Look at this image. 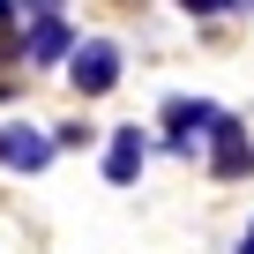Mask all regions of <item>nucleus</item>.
I'll list each match as a JSON object with an SVG mask.
<instances>
[{
	"label": "nucleus",
	"instance_id": "nucleus-7",
	"mask_svg": "<svg viewBox=\"0 0 254 254\" xmlns=\"http://www.w3.org/2000/svg\"><path fill=\"white\" fill-rule=\"evenodd\" d=\"M194 15H224V8H254V0H187Z\"/></svg>",
	"mask_w": 254,
	"mask_h": 254
},
{
	"label": "nucleus",
	"instance_id": "nucleus-6",
	"mask_svg": "<svg viewBox=\"0 0 254 254\" xmlns=\"http://www.w3.org/2000/svg\"><path fill=\"white\" fill-rule=\"evenodd\" d=\"M67 45H75V30H67L60 15H38V23H30V45H23V60H38V67H45V60H67Z\"/></svg>",
	"mask_w": 254,
	"mask_h": 254
},
{
	"label": "nucleus",
	"instance_id": "nucleus-9",
	"mask_svg": "<svg viewBox=\"0 0 254 254\" xmlns=\"http://www.w3.org/2000/svg\"><path fill=\"white\" fill-rule=\"evenodd\" d=\"M0 23H15V0H0Z\"/></svg>",
	"mask_w": 254,
	"mask_h": 254
},
{
	"label": "nucleus",
	"instance_id": "nucleus-2",
	"mask_svg": "<svg viewBox=\"0 0 254 254\" xmlns=\"http://www.w3.org/2000/svg\"><path fill=\"white\" fill-rule=\"evenodd\" d=\"M67 82H75L82 97H105V90L120 82V45H112V38H90V45H67Z\"/></svg>",
	"mask_w": 254,
	"mask_h": 254
},
{
	"label": "nucleus",
	"instance_id": "nucleus-4",
	"mask_svg": "<svg viewBox=\"0 0 254 254\" xmlns=\"http://www.w3.org/2000/svg\"><path fill=\"white\" fill-rule=\"evenodd\" d=\"M0 165L45 172V165H53V135H38V127H0Z\"/></svg>",
	"mask_w": 254,
	"mask_h": 254
},
{
	"label": "nucleus",
	"instance_id": "nucleus-3",
	"mask_svg": "<svg viewBox=\"0 0 254 254\" xmlns=\"http://www.w3.org/2000/svg\"><path fill=\"white\" fill-rule=\"evenodd\" d=\"M142 157H150V135H142V127H112V150H105V180H112V187H135Z\"/></svg>",
	"mask_w": 254,
	"mask_h": 254
},
{
	"label": "nucleus",
	"instance_id": "nucleus-1",
	"mask_svg": "<svg viewBox=\"0 0 254 254\" xmlns=\"http://www.w3.org/2000/svg\"><path fill=\"white\" fill-rule=\"evenodd\" d=\"M202 127H209V142H217V150H209V172H217V180H247V172H254V142H247V127H239L224 105H217Z\"/></svg>",
	"mask_w": 254,
	"mask_h": 254
},
{
	"label": "nucleus",
	"instance_id": "nucleus-8",
	"mask_svg": "<svg viewBox=\"0 0 254 254\" xmlns=\"http://www.w3.org/2000/svg\"><path fill=\"white\" fill-rule=\"evenodd\" d=\"M15 8H30V15H60V0H15Z\"/></svg>",
	"mask_w": 254,
	"mask_h": 254
},
{
	"label": "nucleus",
	"instance_id": "nucleus-5",
	"mask_svg": "<svg viewBox=\"0 0 254 254\" xmlns=\"http://www.w3.org/2000/svg\"><path fill=\"white\" fill-rule=\"evenodd\" d=\"M209 112H217L209 97H172V105H165V142H172V150H187V142H194V127H202Z\"/></svg>",
	"mask_w": 254,
	"mask_h": 254
},
{
	"label": "nucleus",
	"instance_id": "nucleus-10",
	"mask_svg": "<svg viewBox=\"0 0 254 254\" xmlns=\"http://www.w3.org/2000/svg\"><path fill=\"white\" fill-rule=\"evenodd\" d=\"M239 254H254V224H247V239H239Z\"/></svg>",
	"mask_w": 254,
	"mask_h": 254
}]
</instances>
